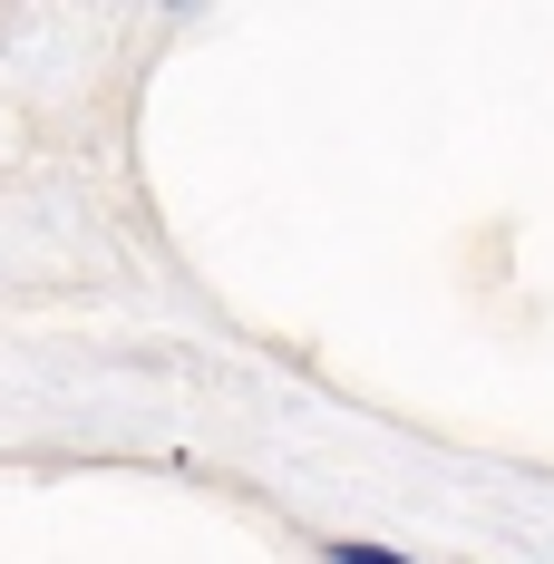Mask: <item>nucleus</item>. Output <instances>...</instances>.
<instances>
[{"mask_svg":"<svg viewBox=\"0 0 554 564\" xmlns=\"http://www.w3.org/2000/svg\"><path fill=\"white\" fill-rule=\"evenodd\" d=\"M340 564H399V555H380V545H332Z\"/></svg>","mask_w":554,"mask_h":564,"instance_id":"f257e3e1","label":"nucleus"}]
</instances>
